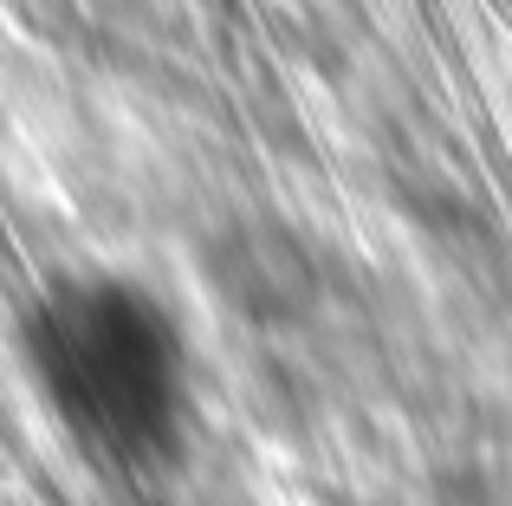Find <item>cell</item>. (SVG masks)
<instances>
[{"mask_svg": "<svg viewBox=\"0 0 512 506\" xmlns=\"http://www.w3.org/2000/svg\"><path fill=\"white\" fill-rule=\"evenodd\" d=\"M20 364L46 416L124 474L182 461L195 435V338L169 292L111 266L52 273L20 305Z\"/></svg>", "mask_w": 512, "mask_h": 506, "instance_id": "1", "label": "cell"}, {"mask_svg": "<svg viewBox=\"0 0 512 506\" xmlns=\"http://www.w3.org/2000/svg\"><path fill=\"white\" fill-rule=\"evenodd\" d=\"M195 273L214 312L240 331L286 338L318 325L331 299V260L312 234L279 208H234L195 241Z\"/></svg>", "mask_w": 512, "mask_h": 506, "instance_id": "2", "label": "cell"}]
</instances>
